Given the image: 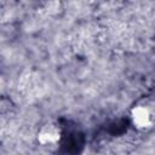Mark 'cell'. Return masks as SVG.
<instances>
[{
    "label": "cell",
    "mask_w": 155,
    "mask_h": 155,
    "mask_svg": "<svg viewBox=\"0 0 155 155\" xmlns=\"http://www.w3.org/2000/svg\"><path fill=\"white\" fill-rule=\"evenodd\" d=\"M133 126L143 132L155 128V98H143L138 101L130 114Z\"/></svg>",
    "instance_id": "1"
},
{
    "label": "cell",
    "mask_w": 155,
    "mask_h": 155,
    "mask_svg": "<svg viewBox=\"0 0 155 155\" xmlns=\"http://www.w3.org/2000/svg\"><path fill=\"white\" fill-rule=\"evenodd\" d=\"M61 139V128L53 122L45 124L38 132V142L42 145H54Z\"/></svg>",
    "instance_id": "2"
}]
</instances>
